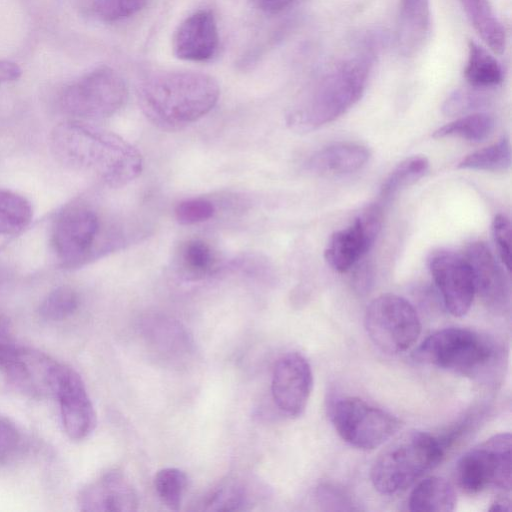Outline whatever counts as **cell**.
<instances>
[{"instance_id": "6da1fadb", "label": "cell", "mask_w": 512, "mask_h": 512, "mask_svg": "<svg viewBox=\"0 0 512 512\" xmlns=\"http://www.w3.org/2000/svg\"><path fill=\"white\" fill-rule=\"evenodd\" d=\"M51 145L60 161L93 174L113 188L132 182L143 169V159L136 147L83 120L58 125L52 132Z\"/></svg>"}, {"instance_id": "7a4b0ae2", "label": "cell", "mask_w": 512, "mask_h": 512, "mask_svg": "<svg viewBox=\"0 0 512 512\" xmlns=\"http://www.w3.org/2000/svg\"><path fill=\"white\" fill-rule=\"evenodd\" d=\"M219 85L211 76L194 71L155 74L138 88V101L145 116L163 130L182 129L216 105Z\"/></svg>"}, {"instance_id": "3957f363", "label": "cell", "mask_w": 512, "mask_h": 512, "mask_svg": "<svg viewBox=\"0 0 512 512\" xmlns=\"http://www.w3.org/2000/svg\"><path fill=\"white\" fill-rule=\"evenodd\" d=\"M370 59L364 56L342 60L332 66L299 109L287 116V124L296 132H310L326 125L358 100L367 85Z\"/></svg>"}, {"instance_id": "277c9868", "label": "cell", "mask_w": 512, "mask_h": 512, "mask_svg": "<svg viewBox=\"0 0 512 512\" xmlns=\"http://www.w3.org/2000/svg\"><path fill=\"white\" fill-rule=\"evenodd\" d=\"M445 449L440 438L426 432L402 435L373 463L370 477L374 488L385 495L405 490L442 461Z\"/></svg>"}, {"instance_id": "5b68a950", "label": "cell", "mask_w": 512, "mask_h": 512, "mask_svg": "<svg viewBox=\"0 0 512 512\" xmlns=\"http://www.w3.org/2000/svg\"><path fill=\"white\" fill-rule=\"evenodd\" d=\"M494 353L492 343L475 331L450 327L428 336L413 357L421 363L474 375L491 362Z\"/></svg>"}, {"instance_id": "8992f818", "label": "cell", "mask_w": 512, "mask_h": 512, "mask_svg": "<svg viewBox=\"0 0 512 512\" xmlns=\"http://www.w3.org/2000/svg\"><path fill=\"white\" fill-rule=\"evenodd\" d=\"M364 326L372 342L389 354L408 350L421 333L420 318L413 305L391 293L382 294L369 303Z\"/></svg>"}, {"instance_id": "52a82bcc", "label": "cell", "mask_w": 512, "mask_h": 512, "mask_svg": "<svg viewBox=\"0 0 512 512\" xmlns=\"http://www.w3.org/2000/svg\"><path fill=\"white\" fill-rule=\"evenodd\" d=\"M128 89L112 68L101 66L83 75L64 92V110L81 120L103 119L115 114L126 102Z\"/></svg>"}, {"instance_id": "ba28073f", "label": "cell", "mask_w": 512, "mask_h": 512, "mask_svg": "<svg viewBox=\"0 0 512 512\" xmlns=\"http://www.w3.org/2000/svg\"><path fill=\"white\" fill-rule=\"evenodd\" d=\"M330 418L339 436L362 450L381 446L400 427L395 416L356 397L335 401L330 408Z\"/></svg>"}, {"instance_id": "9c48e42d", "label": "cell", "mask_w": 512, "mask_h": 512, "mask_svg": "<svg viewBox=\"0 0 512 512\" xmlns=\"http://www.w3.org/2000/svg\"><path fill=\"white\" fill-rule=\"evenodd\" d=\"M456 476L467 493L489 487L509 491L511 487V435L497 434L466 452L458 461Z\"/></svg>"}, {"instance_id": "30bf717a", "label": "cell", "mask_w": 512, "mask_h": 512, "mask_svg": "<svg viewBox=\"0 0 512 512\" xmlns=\"http://www.w3.org/2000/svg\"><path fill=\"white\" fill-rule=\"evenodd\" d=\"M101 229V220L94 210L84 206L68 208L53 225L52 245L56 256L68 267H73L96 253L107 252L99 243Z\"/></svg>"}, {"instance_id": "8fae6325", "label": "cell", "mask_w": 512, "mask_h": 512, "mask_svg": "<svg viewBox=\"0 0 512 512\" xmlns=\"http://www.w3.org/2000/svg\"><path fill=\"white\" fill-rule=\"evenodd\" d=\"M60 366L39 351L0 344V370L13 385L31 397H55Z\"/></svg>"}, {"instance_id": "7c38bea8", "label": "cell", "mask_w": 512, "mask_h": 512, "mask_svg": "<svg viewBox=\"0 0 512 512\" xmlns=\"http://www.w3.org/2000/svg\"><path fill=\"white\" fill-rule=\"evenodd\" d=\"M380 203L367 206L351 225L332 234L324 256L338 272L351 269L373 246L382 226Z\"/></svg>"}, {"instance_id": "4fadbf2b", "label": "cell", "mask_w": 512, "mask_h": 512, "mask_svg": "<svg viewBox=\"0 0 512 512\" xmlns=\"http://www.w3.org/2000/svg\"><path fill=\"white\" fill-rule=\"evenodd\" d=\"M428 266L447 311L456 317L465 315L472 305L475 288L464 255L439 250L431 254Z\"/></svg>"}, {"instance_id": "5bb4252c", "label": "cell", "mask_w": 512, "mask_h": 512, "mask_svg": "<svg viewBox=\"0 0 512 512\" xmlns=\"http://www.w3.org/2000/svg\"><path fill=\"white\" fill-rule=\"evenodd\" d=\"M312 385L311 366L301 354L287 353L275 363L271 393L275 405L285 415L296 418L303 414Z\"/></svg>"}, {"instance_id": "9a60e30c", "label": "cell", "mask_w": 512, "mask_h": 512, "mask_svg": "<svg viewBox=\"0 0 512 512\" xmlns=\"http://www.w3.org/2000/svg\"><path fill=\"white\" fill-rule=\"evenodd\" d=\"M55 397L59 401L62 425L70 439L83 440L96 426V412L80 375L61 364Z\"/></svg>"}, {"instance_id": "2e32d148", "label": "cell", "mask_w": 512, "mask_h": 512, "mask_svg": "<svg viewBox=\"0 0 512 512\" xmlns=\"http://www.w3.org/2000/svg\"><path fill=\"white\" fill-rule=\"evenodd\" d=\"M464 257L472 272L475 294L494 310L505 308L510 298L509 283L489 247L481 241L472 242L466 247Z\"/></svg>"}, {"instance_id": "e0dca14e", "label": "cell", "mask_w": 512, "mask_h": 512, "mask_svg": "<svg viewBox=\"0 0 512 512\" xmlns=\"http://www.w3.org/2000/svg\"><path fill=\"white\" fill-rule=\"evenodd\" d=\"M83 511L131 512L138 499L130 480L118 470H111L84 487L78 496Z\"/></svg>"}, {"instance_id": "ac0fdd59", "label": "cell", "mask_w": 512, "mask_h": 512, "mask_svg": "<svg viewBox=\"0 0 512 512\" xmlns=\"http://www.w3.org/2000/svg\"><path fill=\"white\" fill-rule=\"evenodd\" d=\"M218 30L213 14L200 10L187 17L173 37L175 56L187 61H206L218 47Z\"/></svg>"}, {"instance_id": "d6986e66", "label": "cell", "mask_w": 512, "mask_h": 512, "mask_svg": "<svg viewBox=\"0 0 512 512\" xmlns=\"http://www.w3.org/2000/svg\"><path fill=\"white\" fill-rule=\"evenodd\" d=\"M369 158L370 151L366 146L354 142H340L314 153L308 160L307 167L318 175H346L361 169Z\"/></svg>"}, {"instance_id": "ffe728a7", "label": "cell", "mask_w": 512, "mask_h": 512, "mask_svg": "<svg viewBox=\"0 0 512 512\" xmlns=\"http://www.w3.org/2000/svg\"><path fill=\"white\" fill-rule=\"evenodd\" d=\"M429 29V0H400L397 41L404 55H412L421 48Z\"/></svg>"}, {"instance_id": "44dd1931", "label": "cell", "mask_w": 512, "mask_h": 512, "mask_svg": "<svg viewBox=\"0 0 512 512\" xmlns=\"http://www.w3.org/2000/svg\"><path fill=\"white\" fill-rule=\"evenodd\" d=\"M178 274L189 281H198L219 270L212 247L201 239H190L180 244L175 254Z\"/></svg>"}, {"instance_id": "7402d4cb", "label": "cell", "mask_w": 512, "mask_h": 512, "mask_svg": "<svg viewBox=\"0 0 512 512\" xmlns=\"http://www.w3.org/2000/svg\"><path fill=\"white\" fill-rule=\"evenodd\" d=\"M456 501V493L450 482L431 476L415 486L408 505L413 512H449L455 509Z\"/></svg>"}, {"instance_id": "603a6c76", "label": "cell", "mask_w": 512, "mask_h": 512, "mask_svg": "<svg viewBox=\"0 0 512 512\" xmlns=\"http://www.w3.org/2000/svg\"><path fill=\"white\" fill-rule=\"evenodd\" d=\"M474 30L492 52L502 54L506 46L505 29L489 0H460Z\"/></svg>"}, {"instance_id": "cb8c5ba5", "label": "cell", "mask_w": 512, "mask_h": 512, "mask_svg": "<svg viewBox=\"0 0 512 512\" xmlns=\"http://www.w3.org/2000/svg\"><path fill=\"white\" fill-rule=\"evenodd\" d=\"M256 499L252 485L240 478H230L216 487L205 500L208 511H243Z\"/></svg>"}, {"instance_id": "d4e9b609", "label": "cell", "mask_w": 512, "mask_h": 512, "mask_svg": "<svg viewBox=\"0 0 512 512\" xmlns=\"http://www.w3.org/2000/svg\"><path fill=\"white\" fill-rule=\"evenodd\" d=\"M464 77L473 87L488 88L501 83L503 71L499 62L488 50L471 40L468 44Z\"/></svg>"}, {"instance_id": "484cf974", "label": "cell", "mask_w": 512, "mask_h": 512, "mask_svg": "<svg viewBox=\"0 0 512 512\" xmlns=\"http://www.w3.org/2000/svg\"><path fill=\"white\" fill-rule=\"evenodd\" d=\"M33 215L30 202L23 196L0 189V235H14L24 230Z\"/></svg>"}, {"instance_id": "4316f807", "label": "cell", "mask_w": 512, "mask_h": 512, "mask_svg": "<svg viewBox=\"0 0 512 512\" xmlns=\"http://www.w3.org/2000/svg\"><path fill=\"white\" fill-rule=\"evenodd\" d=\"M428 168V159L421 155L411 156L401 161L383 182L380 199L383 202H388L399 191L422 178Z\"/></svg>"}, {"instance_id": "83f0119b", "label": "cell", "mask_w": 512, "mask_h": 512, "mask_svg": "<svg viewBox=\"0 0 512 512\" xmlns=\"http://www.w3.org/2000/svg\"><path fill=\"white\" fill-rule=\"evenodd\" d=\"M495 121L486 113H474L458 118L438 128L434 138L457 137L468 141L479 142L487 138L493 131Z\"/></svg>"}, {"instance_id": "f1b7e54d", "label": "cell", "mask_w": 512, "mask_h": 512, "mask_svg": "<svg viewBox=\"0 0 512 512\" xmlns=\"http://www.w3.org/2000/svg\"><path fill=\"white\" fill-rule=\"evenodd\" d=\"M511 165V148L507 138L470 153L463 158L458 167L481 171H505Z\"/></svg>"}, {"instance_id": "f546056e", "label": "cell", "mask_w": 512, "mask_h": 512, "mask_svg": "<svg viewBox=\"0 0 512 512\" xmlns=\"http://www.w3.org/2000/svg\"><path fill=\"white\" fill-rule=\"evenodd\" d=\"M187 486V475L178 468H163L154 477L156 494L161 503L170 510H179Z\"/></svg>"}, {"instance_id": "4dcf8cb0", "label": "cell", "mask_w": 512, "mask_h": 512, "mask_svg": "<svg viewBox=\"0 0 512 512\" xmlns=\"http://www.w3.org/2000/svg\"><path fill=\"white\" fill-rule=\"evenodd\" d=\"M89 14L99 20L113 22L140 12L148 0H82Z\"/></svg>"}, {"instance_id": "1f68e13d", "label": "cell", "mask_w": 512, "mask_h": 512, "mask_svg": "<svg viewBox=\"0 0 512 512\" xmlns=\"http://www.w3.org/2000/svg\"><path fill=\"white\" fill-rule=\"evenodd\" d=\"M151 326L152 339L162 351L166 353L187 352L189 340L180 325L166 318H153L148 322Z\"/></svg>"}, {"instance_id": "d6a6232c", "label": "cell", "mask_w": 512, "mask_h": 512, "mask_svg": "<svg viewBox=\"0 0 512 512\" xmlns=\"http://www.w3.org/2000/svg\"><path fill=\"white\" fill-rule=\"evenodd\" d=\"M78 307V296L68 286H60L51 291L42 301L39 314L50 321H61L75 312Z\"/></svg>"}, {"instance_id": "836d02e7", "label": "cell", "mask_w": 512, "mask_h": 512, "mask_svg": "<svg viewBox=\"0 0 512 512\" xmlns=\"http://www.w3.org/2000/svg\"><path fill=\"white\" fill-rule=\"evenodd\" d=\"M216 212L215 205L205 198H191L181 201L174 210L175 218L182 225H193L211 219Z\"/></svg>"}, {"instance_id": "e575fe53", "label": "cell", "mask_w": 512, "mask_h": 512, "mask_svg": "<svg viewBox=\"0 0 512 512\" xmlns=\"http://www.w3.org/2000/svg\"><path fill=\"white\" fill-rule=\"evenodd\" d=\"M492 237L503 266L509 271L511 262V223L508 217L498 214L492 222Z\"/></svg>"}, {"instance_id": "d590c367", "label": "cell", "mask_w": 512, "mask_h": 512, "mask_svg": "<svg viewBox=\"0 0 512 512\" xmlns=\"http://www.w3.org/2000/svg\"><path fill=\"white\" fill-rule=\"evenodd\" d=\"M476 97L468 92L456 91L447 98L443 105V112L446 115H455L474 107Z\"/></svg>"}, {"instance_id": "8d00e7d4", "label": "cell", "mask_w": 512, "mask_h": 512, "mask_svg": "<svg viewBox=\"0 0 512 512\" xmlns=\"http://www.w3.org/2000/svg\"><path fill=\"white\" fill-rule=\"evenodd\" d=\"M18 442L19 435L13 424L0 419V461L12 454Z\"/></svg>"}, {"instance_id": "74e56055", "label": "cell", "mask_w": 512, "mask_h": 512, "mask_svg": "<svg viewBox=\"0 0 512 512\" xmlns=\"http://www.w3.org/2000/svg\"><path fill=\"white\" fill-rule=\"evenodd\" d=\"M21 73L22 70L16 63L0 60V85L17 80Z\"/></svg>"}, {"instance_id": "f35d334b", "label": "cell", "mask_w": 512, "mask_h": 512, "mask_svg": "<svg viewBox=\"0 0 512 512\" xmlns=\"http://www.w3.org/2000/svg\"><path fill=\"white\" fill-rule=\"evenodd\" d=\"M259 7L267 13H278L285 9L293 0H257Z\"/></svg>"}, {"instance_id": "ab89813d", "label": "cell", "mask_w": 512, "mask_h": 512, "mask_svg": "<svg viewBox=\"0 0 512 512\" xmlns=\"http://www.w3.org/2000/svg\"><path fill=\"white\" fill-rule=\"evenodd\" d=\"M491 511H506V510H509V501L505 500V499H498L496 500L491 508H490Z\"/></svg>"}]
</instances>
